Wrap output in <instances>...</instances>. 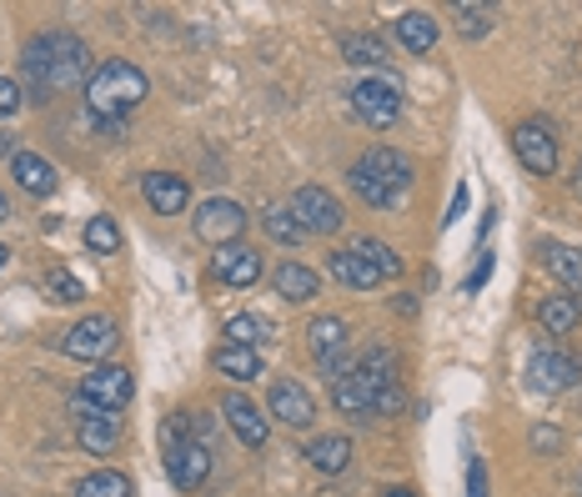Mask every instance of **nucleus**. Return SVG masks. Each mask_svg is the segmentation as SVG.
<instances>
[{
    "label": "nucleus",
    "instance_id": "4c0bfd02",
    "mask_svg": "<svg viewBox=\"0 0 582 497\" xmlns=\"http://www.w3.org/2000/svg\"><path fill=\"white\" fill-rule=\"evenodd\" d=\"M532 443H538L542 453H558V443H562V437L552 433V427H538V433H532Z\"/></svg>",
    "mask_w": 582,
    "mask_h": 497
},
{
    "label": "nucleus",
    "instance_id": "a878e982",
    "mask_svg": "<svg viewBox=\"0 0 582 497\" xmlns=\"http://www.w3.org/2000/svg\"><path fill=\"white\" fill-rule=\"evenodd\" d=\"M332 277L336 281H346V287H356V292H372L377 287V267L372 261H362L356 251H332Z\"/></svg>",
    "mask_w": 582,
    "mask_h": 497
},
{
    "label": "nucleus",
    "instance_id": "bb28decb",
    "mask_svg": "<svg viewBox=\"0 0 582 497\" xmlns=\"http://www.w3.org/2000/svg\"><path fill=\"white\" fill-rule=\"evenodd\" d=\"M271 336H277V327H271L267 317H257V312H241V317H231L227 322V342L231 346H251V352H257V346H267Z\"/></svg>",
    "mask_w": 582,
    "mask_h": 497
},
{
    "label": "nucleus",
    "instance_id": "6e6552de",
    "mask_svg": "<svg viewBox=\"0 0 582 497\" xmlns=\"http://www.w3.org/2000/svg\"><path fill=\"white\" fill-rule=\"evenodd\" d=\"M512 152H518V162L538 176L558 172V136H552L548 121H522V126L512 131Z\"/></svg>",
    "mask_w": 582,
    "mask_h": 497
},
{
    "label": "nucleus",
    "instance_id": "f3484780",
    "mask_svg": "<svg viewBox=\"0 0 582 497\" xmlns=\"http://www.w3.org/2000/svg\"><path fill=\"white\" fill-rule=\"evenodd\" d=\"M306 342H312L316 367L336 372V362H342V352H346V322L342 317H316V322L306 327Z\"/></svg>",
    "mask_w": 582,
    "mask_h": 497
},
{
    "label": "nucleus",
    "instance_id": "f704fd0d",
    "mask_svg": "<svg viewBox=\"0 0 582 497\" xmlns=\"http://www.w3.org/2000/svg\"><path fill=\"white\" fill-rule=\"evenodd\" d=\"M21 111V86L11 76H0V116H15Z\"/></svg>",
    "mask_w": 582,
    "mask_h": 497
},
{
    "label": "nucleus",
    "instance_id": "4be33fe9",
    "mask_svg": "<svg viewBox=\"0 0 582 497\" xmlns=\"http://www.w3.org/2000/svg\"><path fill=\"white\" fill-rule=\"evenodd\" d=\"M216 372L221 377H237V382H257L261 377V352H251V346H216Z\"/></svg>",
    "mask_w": 582,
    "mask_h": 497
},
{
    "label": "nucleus",
    "instance_id": "6ab92c4d",
    "mask_svg": "<svg viewBox=\"0 0 582 497\" xmlns=\"http://www.w3.org/2000/svg\"><path fill=\"white\" fill-rule=\"evenodd\" d=\"M306 463H312L316 473L336 477V473H346V463H352V443H346L342 433L316 437V443H306Z\"/></svg>",
    "mask_w": 582,
    "mask_h": 497
},
{
    "label": "nucleus",
    "instance_id": "9b49d317",
    "mask_svg": "<svg viewBox=\"0 0 582 497\" xmlns=\"http://www.w3.org/2000/svg\"><path fill=\"white\" fill-rule=\"evenodd\" d=\"M291 217L302 221V231H336L342 227V201L322 186H297L291 191Z\"/></svg>",
    "mask_w": 582,
    "mask_h": 497
},
{
    "label": "nucleus",
    "instance_id": "2f4dec72",
    "mask_svg": "<svg viewBox=\"0 0 582 497\" xmlns=\"http://www.w3.org/2000/svg\"><path fill=\"white\" fill-rule=\"evenodd\" d=\"M76 497H131V483L121 473H91L86 483L76 487Z\"/></svg>",
    "mask_w": 582,
    "mask_h": 497
},
{
    "label": "nucleus",
    "instance_id": "72a5a7b5",
    "mask_svg": "<svg viewBox=\"0 0 582 497\" xmlns=\"http://www.w3.org/2000/svg\"><path fill=\"white\" fill-rule=\"evenodd\" d=\"M45 287H51V297H61V302H86V287H81L71 271H61V267L45 277Z\"/></svg>",
    "mask_w": 582,
    "mask_h": 497
},
{
    "label": "nucleus",
    "instance_id": "9d476101",
    "mask_svg": "<svg viewBox=\"0 0 582 497\" xmlns=\"http://www.w3.org/2000/svg\"><path fill=\"white\" fill-rule=\"evenodd\" d=\"M131 392H136V382H131V372L126 367H91L86 372V382H81V392L76 397L81 402H91V407H106V412H121L131 402Z\"/></svg>",
    "mask_w": 582,
    "mask_h": 497
},
{
    "label": "nucleus",
    "instance_id": "ea45409f",
    "mask_svg": "<svg viewBox=\"0 0 582 497\" xmlns=\"http://www.w3.org/2000/svg\"><path fill=\"white\" fill-rule=\"evenodd\" d=\"M382 497H417L412 487H392V493H382Z\"/></svg>",
    "mask_w": 582,
    "mask_h": 497
},
{
    "label": "nucleus",
    "instance_id": "423d86ee",
    "mask_svg": "<svg viewBox=\"0 0 582 497\" xmlns=\"http://www.w3.org/2000/svg\"><path fill=\"white\" fill-rule=\"evenodd\" d=\"M247 231V211L227 196H211V201L196 206V237L211 241V247H231V241Z\"/></svg>",
    "mask_w": 582,
    "mask_h": 497
},
{
    "label": "nucleus",
    "instance_id": "c756f323",
    "mask_svg": "<svg viewBox=\"0 0 582 497\" xmlns=\"http://www.w3.org/2000/svg\"><path fill=\"white\" fill-rule=\"evenodd\" d=\"M267 237L271 241H281V247H302V221L291 217V206H271L267 211Z\"/></svg>",
    "mask_w": 582,
    "mask_h": 497
},
{
    "label": "nucleus",
    "instance_id": "5701e85b",
    "mask_svg": "<svg viewBox=\"0 0 582 497\" xmlns=\"http://www.w3.org/2000/svg\"><path fill=\"white\" fill-rule=\"evenodd\" d=\"M578 317H582V307L572 302V292H552V297H542V302H538V322L548 327L552 336L572 332V327H578Z\"/></svg>",
    "mask_w": 582,
    "mask_h": 497
},
{
    "label": "nucleus",
    "instance_id": "393cba45",
    "mask_svg": "<svg viewBox=\"0 0 582 497\" xmlns=\"http://www.w3.org/2000/svg\"><path fill=\"white\" fill-rule=\"evenodd\" d=\"M277 292L287 302H312L316 297V271L302 267V261H281L277 267Z\"/></svg>",
    "mask_w": 582,
    "mask_h": 497
},
{
    "label": "nucleus",
    "instance_id": "412c9836",
    "mask_svg": "<svg viewBox=\"0 0 582 497\" xmlns=\"http://www.w3.org/2000/svg\"><path fill=\"white\" fill-rule=\"evenodd\" d=\"M392 35H397L412 55H422V51H432V45H437V21H432L427 11H407V15H397Z\"/></svg>",
    "mask_w": 582,
    "mask_h": 497
},
{
    "label": "nucleus",
    "instance_id": "cd10ccee",
    "mask_svg": "<svg viewBox=\"0 0 582 497\" xmlns=\"http://www.w3.org/2000/svg\"><path fill=\"white\" fill-rule=\"evenodd\" d=\"M342 55H346L352 65H372V71L392 65V61H387V45H382L377 35H342Z\"/></svg>",
    "mask_w": 582,
    "mask_h": 497
},
{
    "label": "nucleus",
    "instance_id": "f257e3e1",
    "mask_svg": "<svg viewBox=\"0 0 582 497\" xmlns=\"http://www.w3.org/2000/svg\"><path fill=\"white\" fill-rule=\"evenodd\" d=\"M25 81L35 96L51 91H71L81 81H91V51L71 31H45L25 45Z\"/></svg>",
    "mask_w": 582,
    "mask_h": 497
},
{
    "label": "nucleus",
    "instance_id": "a211bd4d",
    "mask_svg": "<svg viewBox=\"0 0 582 497\" xmlns=\"http://www.w3.org/2000/svg\"><path fill=\"white\" fill-rule=\"evenodd\" d=\"M141 191H146V201H152L156 217H176V211H186V201H191V186H186L181 176H172V172L141 176Z\"/></svg>",
    "mask_w": 582,
    "mask_h": 497
},
{
    "label": "nucleus",
    "instance_id": "0eeeda50",
    "mask_svg": "<svg viewBox=\"0 0 582 497\" xmlns=\"http://www.w3.org/2000/svg\"><path fill=\"white\" fill-rule=\"evenodd\" d=\"M166 477L176 487H201L211 477V447L196 437H166Z\"/></svg>",
    "mask_w": 582,
    "mask_h": 497
},
{
    "label": "nucleus",
    "instance_id": "2eb2a0df",
    "mask_svg": "<svg viewBox=\"0 0 582 497\" xmlns=\"http://www.w3.org/2000/svg\"><path fill=\"white\" fill-rule=\"evenodd\" d=\"M221 417L231 422V433H237L247 447H267L271 422L261 417V407H257L251 397H241V392H227V397H221Z\"/></svg>",
    "mask_w": 582,
    "mask_h": 497
},
{
    "label": "nucleus",
    "instance_id": "aec40b11",
    "mask_svg": "<svg viewBox=\"0 0 582 497\" xmlns=\"http://www.w3.org/2000/svg\"><path fill=\"white\" fill-rule=\"evenodd\" d=\"M538 257H542V267H548L552 277H558V281H568L572 292H582V251L562 247V241H542V247H538Z\"/></svg>",
    "mask_w": 582,
    "mask_h": 497
},
{
    "label": "nucleus",
    "instance_id": "58836bf2",
    "mask_svg": "<svg viewBox=\"0 0 582 497\" xmlns=\"http://www.w3.org/2000/svg\"><path fill=\"white\" fill-rule=\"evenodd\" d=\"M467 211V186H457V196H453V211H447V221H457Z\"/></svg>",
    "mask_w": 582,
    "mask_h": 497
},
{
    "label": "nucleus",
    "instance_id": "f8f14e48",
    "mask_svg": "<svg viewBox=\"0 0 582 497\" xmlns=\"http://www.w3.org/2000/svg\"><path fill=\"white\" fill-rule=\"evenodd\" d=\"M71 412H76V437H81V447L86 453H111V447L121 443V422H116V412H106V407H91V402H71Z\"/></svg>",
    "mask_w": 582,
    "mask_h": 497
},
{
    "label": "nucleus",
    "instance_id": "b1692460",
    "mask_svg": "<svg viewBox=\"0 0 582 497\" xmlns=\"http://www.w3.org/2000/svg\"><path fill=\"white\" fill-rule=\"evenodd\" d=\"M11 176L25 186L31 196H45V191H55V172H51V162H41L35 152H15V162H11Z\"/></svg>",
    "mask_w": 582,
    "mask_h": 497
},
{
    "label": "nucleus",
    "instance_id": "f03ea898",
    "mask_svg": "<svg viewBox=\"0 0 582 497\" xmlns=\"http://www.w3.org/2000/svg\"><path fill=\"white\" fill-rule=\"evenodd\" d=\"M146 101V71L131 61H101L86 81V106L101 126H121Z\"/></svg>",
    "mask_w": 582,
    "mask_h": 497
},
{
    "label": "nucleus",
    "instance_id": "79ce46f5",
    "mask_svg": "<svg viewBox=\"0 0 582 497\" xmlns=\"http://www.w3.org/2000/svg\"><path fill=\"white\" fill-rule=\"evenodd\" d=\"M6 257H11V251H6V247H0V267H6Z\"/></svg>",
    "mask_w": 582,
    "mask_h": 497
},
{
    "label": "nucleus",
    "instance_id": "39448f33",
    "mask_svg": "<svg viewBox=\"0 0 582 497\" xmlns=\"http://www.w3.org/2000/svg\"><path fill=\"white\" fill-rule=\"evenodd\" d=\"M352 111H356V121H367V126H377V131L392 126V121L402 116V91H397V81H387V76L356 81Z\"/></svg>",
    "mask_w": 582,
    "mask_h": 497
},
{
    "label": "nucleus",
    "instance_id": "e433bc0d",
    "mask_svg": "<svg viewBox=\"0 0 582 497\" xmlns=\"http://www.w3.org/2000/svg\"><path fill=\"white\" fill-rule=\"evenodd\" d=\"M492 261H497V257H477V271L467 277V292H477V287H482V281L492 277Z\"/></svg>",
    "mask_w": 582,
    "mask_h": 497
},
{
    "label": "nucleus",
    "instance_id": "ddd939ff",
    "mask_svg": "<svg viewBox=\"0 0 582 497\" xmlns=\"http://www.w3.org/2000/svg\"><path fill=\"white\" fill-rule=\"evenodd\" d=\"M271 417L287 422L291 433L312 427V422H316V402H312V392H306L302 382H271Z\"/></svg>",
    "mask_w": 582,
    "mask_h": 497
},
{
    "label": "nucleus",
    "instance_id": "473e14b6",
    "mask_svg": "<svg viewBox=\"0 0 582 497\" xmlns=\"http://www.w3.org/2000/svg\"><path fill=\"white\" fill-rule=\"evenodd\" d=\"M86 247L91 251H116L121 247V227L111 217H91L86 221Z\"/></svg>",
    "mask_w": 582,
    "mask_h": 497
},
{
    "label": "nucleus",
    "instance_id": "7ed1b4c3",
    "mask_svg": "<svg viewBox=\"0 0 582 497\" xmlns=\"http://www.w3.org/2000/svg\"><path fill=\"white\" fill-rule=\"evenodd\" d=\"M352 191L362 196V201L372 206H397L402 196L412 191V182H417V172H412V162L402 152H392V146H372L367 156H356L352 166Z\"/></svg>",
    "mask_w": 582,
    "mask_h": 497
},
{
    "label": "nucleus",
    "instance_id": "7c9ffc66",
    "mask_svg": "<svg viewBox=\"0 0 582 497\" xmlns=\"http://www.w3.org/2000/svg\"><path fill=\"white\" fill-rule=\"evenodd\" d=\"M453 21H457V31H463L467 41H482V35L492 31L497 11H492V6H457V11H453Z\"/></svg>",
    "mask_w": 582,
    "mask_h": 497
},
{
    "label": "nucleus",
    "instance_id": "37998d69",
    "mask_svg": "<svg viewBox=\"0 0 582 497\" xmlns=\"http://www.w3.org/2000/svg\"><path fill=\"white\" fill-rule=\"evenodd\" d=\"M578 487H582V477H578Z\"/></svg>",
    "mask_w": 582,
    "mask_h": 497
},
{
    "label": "nucleus",
    "instance_id": "20e7f679",
    "mask_svg": "<svg viewBox=\"0 0 582 497\" xmlns=\"http://www.w3.org/2000/svg\"><path fill=\"white\" fill-rule=\"evenodd\" d=\"M121 346V327H116V317H86V322H76L71 332L61 336V352L65 358H76V362H91V367H101V362L111 358Z\"/></svg>",
    "mask_w": 582,
    "mask_h": 497
},
{
    "label": "nucleus",
    "instance_id": "4468645a",
    "mask_svg": "<svg viewBox=\"0 0 582 497\" xmlns=\"http://www.w3.org/2000/svg\"><path fill=\"white\" fill-rule=\"evenodd\" d=\"M578 377H582L578 362L562 358V352H552V346L532 352V362H528V387L532 392H562V387H572Z\"/></svg>",
    "mask_w": 582,
    "mask_h": 497
},
{
    "label": "nucleus",
    "instance_id": "c85d7f7f",
    "mask_svg": "<svg viewBox=\"0 0 582 497\" xmlns=\"http://www.w3.org/2000/svg\"><path fill=\"white\" fill-rule=\"evenodd\" d=\"M352 251H356V257H362V261H372L382 281H387V277H402V257L387 247V241H372V237H362Z\"/></svg>",
    "mask_w": 582,
    "mask_h": 497
},
{
    "label": "nucleus",
    "instance_id": "c9c22d12",
    "mask_svg": "<svg viewBox=\"0 0 582 497\" xmlns=\"http://www.w3.org/2000/svg\"><path fill=\"white\" fill-rule=\"evenodd\" d=\"M467 497H487V467L472 457V467H467Z\"/></svg>",
    "mask_w": 582,
    "mask_h": 497
},
{
    "label": "nucleus",
    "instance_id": "dca6fc26",
    "mask_svg": "<svg viewBox=\"0 0 582 497\" xmlns=\"http://www.w3.org/2000/svg\"><path fill=\"white\" fill-rule=\"evenodd\" d=\"M211 271H216V281H227V287H257L261 257L251 247H241V241H231V247H216Z\"/></svg>",
    "mask_w": 582,
    "mask_h": 497
},
{
    "label": "nucleus",
    "instance_id": "a19ab883",
    "mask_svg": "<svg viewBox=\"0 0 582 497\" xmlns=\"http://www.w3.org/2000/svg\"><path fill=\"white\" fill-rule=\"evenodd\" d=\"M6 217H11V206H6V196H0V221H6Z\"/></svg>",
    "mask_w": 582,
    "mask_h": 497
},
{
    "label": "nucleus",
    "instance_id": "1a4fd4ad",
    "mask_svg": "<svg viewBox=\"0 0 582 497\" xmlns=\"http://www.w3.org/2000/svg\"><path fill=\"white\" fill-rule=\"evenodd\" d=\"M377 392L382 387L362 367H336L332 372V402H336V412H346V417H377Z\"/></svg>",
    "mask_w": 582,
    "mask_h": 497
}]
</instances>
